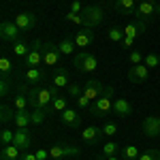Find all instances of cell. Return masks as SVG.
Returning a JSON list of instances; mask_svg holds the SVG:
<instances>
[{"instance_id":"obj_1","label":"cell","mask_w":160,"mask_h":160,"mask_svg":"<svg viewBox=\"0 0 160 160\" xmlns=\"http://www.w3.org/2000/svg\"><path fill=\"white\" fill-rule=\"evenodd\" d=\"M111 98H113V88L107 86L100 98H96V100L90 102L88 113L94 115V118H105V115H109L111 111H113V100H111Z\"/></svg>"},{"instance_id":"obj_2","label":"cell","mask_w":160,"mask_h":160,"mask_svg":"<svg viewBox=\"0 0 160 160\" xmlns=\"http://www.w3.org/2000/svg\"><path fill=\"white\" fill-rule=\"evenodd\" d=\"M53 98H56V96H53V92H51L49 86H32L30 92H28V100H30V107H32V109H37V107L47 109V105H49Z\"/></svg>"},{"instance_id":"obj_3","label":"cell","mask_w":160,"mask_h":160,"mask_svg":"<svg viewBox=\"0 0 160 160\" xmlns=\"http://www.w3.org/2000/svg\"><path fill=\"white\" fill-rule=\"evenodd\" d=\"M73 66H75V71H77V73H94V71L98 68V60H96V56H94V53L81 49L79 53H75Z\"/></svg>"},{"instance_id":"obj_4","label":"cell","mask_w":160,"mask_h":160,"mask_svg":"<svg viewBox=\"0 0 160 160\" xmlns=\"http://www.w3.org/2000/svg\"><path fill=\"white\" fill-rule=\"evenodd\" d=\"M81 17H83V28H98L105 19V13H102V7L88 4L81 11Z\"/></svg>"},{"instance_id":"obj_5","label":"cell","mask_w":160,"mask_h":160,"mask_svg":"<svg viewBox=\"0 0 160 160\" xmlns=\"http://www.w3.org/2000/svg\"><path fill=\"white\" fill-rule=\"evenodd\" d=\"M26 68H37V66H43V41H32L30 43V51L24 58Z\"/></svg>"},{"instance_id":"obj_6","label":"cell","mask_w":160,"mask_h":160,"mask_svg":"<svg viewBox=\"0 0 160 160\" xmlns=\"http://www.w3.org/2000/svg\"><path fill=\"white\" fill-rule=\"evenodd\" d=\"M156 2L158 0H143V2H137V11H135V17L137 22H143L148 24L156 17Z\"/></svg>"},{"instance_id":"obj_7","label":"cell","mask_w":160,"mask_h":160,"mask_svg":"<svg viewBox=\"0 0 160 160\" xmlns=\"http://www.w3.org/2000/svg\"><path fill=\"white\" fill-rule=\"evenodd\" d=\"M60 60H62V53L58 49V45H53L51 41L43 43V64L56 68V66H60Z\"/></svg>"},{"instance_id":"obj_8","label":"cell","mask_w":160,"mask_h":160,"mask_svg":"<svg viewBox=\"0 0 160 160\" xmlns=\"http://www.w3.org/2000/svg\"><path fill=\"white\" fill-rule=\"evenodd\" d=\"M19 34H22V30L17 28L15 22L4 19V22L0 24V38H2L4 43H15V41H19Z\"/></svg>"},{"instance_id":"obj_9","label":"cell","mask_w":160,"mask_h":160,"mask_svg":"<svg viewBox=\"0 0 160 160\" xmlns=\"http://www.w3.org/2000/svg\"><path fill=\"white\" fill-rule=\"evenodd\" d=\"M141 132L148 139H156L160 135V115H148L141 122Z\"/></svg>"},{"instance_id":"obj_10","label":"cell","mask_w":160,"mask_h":160,"mask_svg":"<svg viewBox=\"0 0 160 160\" xmlns=\"http://www.w3.org/2000/svg\"><path fill=\"white\" fill-rule=\"evenodd\" d=\"M105 88H107V86H102L98 79H90V81H86V86H83V92H81V94H83V96L92 102V100H96V98H100V96H102Z\"/></svg>"},{"instance_id":"obj_11","label":"cell","mask_w":160,"mask_h":160,"mask_svg":"<svg viewBox=\"0 0 160 160\" xmlns=\"http://www.w3.org/2000/svg\"><path fill=\"white\" fill-rule=\"evenodd\" d=\"M102 128H98V126H88V128H83L81 130V139H83V143L86 145H98L100 139H102Z\"/></svg>"},{"instance_id":"obj_12","label":"cell","mask_w":160,"mask_h":160,"mask_svg":"<svg viewBox=\"0 0 160 160\" xmlns=\"http://www.w3.org/2000/svg\"><path fill=\"white\" fill-rule=\"evenodd\" d=\"M13 22L17 24V28H19L22 32H26V30H32V28L37 26V15L30 13V11H24V13H17Z\"/></svg>"},{"instance_id":"obj_13","label":"cell","mask_w":160,"mask_h":160,"mask_svg":"<svg viewBox=\"0 0 160 160\" xmlns=\"http://www.w3.org/2000/svg\"><path fill=\"white\" fill-rule=\"evenodd\" d=\"M73 41H75L77 47H90V45L96 41L94 28H81V30H77V34L73 37Z\"/></svg>"},{"instance_id":"obj_14","label":"cell","mask_w":160,"mask_h":160,"mask_svg":"<svg viewBox=\"0 0 160 160\" xmlns=\"http://www.w3.org/2000/svg\"><path fill=\"white\" fill-rule=\"evenodd\" d=\"M148 77H149V68L145 64H132L130 71H128V79L132 83H145Z\"/></svg>"},{"instance_id":"obj_15","label":"cell","mask_w":160,"mask_h":160,"mask_svg":"<svg viewBox=\"0 0 160 160\" xmlns=\"http://www.w3.org/2000/svg\"><path fill=\"white\" fill-rule=\"evenodd\" d=\"M60 122L64 126H68V128H79L81 126V115H79V111L77 109H64L60 113Z\"/></svg>"},{"instance_id":"obj_16","label":"cell","mask_w":160,"mask_h":160,"mask_svg":"<svg viewBox=\"0 0 160 160\" xmlns=\"http://www.w3.org/2000/svg\"><path fill=\"white\" fill-rule=\"evenodd\" d=\"M13 143L22 149V152H28V149H30V143H32V135H30V130H28V128H17V130H15V139H13Z\"/></svg>"},{"instance_id":"obj_17","label":"cell","mask_w":160,"mask_h":160,"mask_svg":"<svg viewBox=\"0 0 160 160\" xmlns=\"http://www.w3.org/2000/svg\"><path fill=\"white\" fill-rule=\"evenodd\" d=\"M45 79H47V71L41 68V66L26 71V81H28V86H41Z\"/></svg>"},{"instance_id":"obj_18","label":"cell","mask_w":160,"mask_h":160,"mask_svg":"<svg viewBox=\"0 0 160 160\" xmlns=\"http://www.w3.org/2000/svg\"><path fill=\"white\" fill-rule=\"evenodd\" d=\"M145 30H148V24H143V22H137V24H128V26H124V37H126V38H132V41H137L139 37H143V34H145Z\"/></svg>"},{"instance_id":"obj_19","label":"cell","mask_w":160,"mask_h":160,"mask_svg":"<svg viewBox=\"0 0 160 160\" xmlns=\"http://www.w3.org/2000/svg\"><path fill=\"white\" fill-rule=\"evenodd\" d=\"M51 83L58 86L60 90L62 88H68L71 86V83H68V71H66L64 66H56L53 73H51Z\"/></svg>"},{"instance_id":"obj_20","label":"cell","mask_w":160,"mask_h":160,"mask_svg":"<svg viewBox=\"0 0 160 160\" xmlns=\"http://www.w3.org/2000/svg\"><path fill=\"white\" fill-rule=\"evenodd\" d=\"M28 105H30V100H28V94H26V86H19L17 94L13 96V107H15V111H24L28 109Z\"/></svg>"},{"instance_id":"obj_21","label":"cell","mask_w":160,"mask_h":160,"mask_svg":"<svg viewBox=\"0 0 160 160\" xmlns=\"http://www.w3.org/2000/svg\"><path fill=\"white\" fill-rule=\"evenodd\" d=\"M22 154H24V152L17 148L15 143H11V145H2V149H0V160H19Z\"/></svg>"},{"instance_id":"obj_22","label":"cell","mask_w":160,"mask_h":160,"mask_svg":"<svg viewBox=\"0 0 160 160\" xmlns=\"http://www.w3.org/2000/svg\"><path fill=\"white\" fill-rule=\"evenodd\" d=\"M113 113L120 118H128V115H132V105L126 98H118L113 102Z\"/></svg>"},{"instance_id":"obj_23","label":"cell","mask_w":160,"mask_h":160,"mask_svg":"<svg viewBox=\"0 0 160 160\" xmlns=\"http://www.w3.org/2000/svg\"><path fill=\"white\" fill-rule=\"evenodd\" d=\"M115 11L122 15H135L137 0H115Z\"/></svg>"},{"instance_id":"obj_24","label":"cell","mask_w":160,"mask_h":160,"mask_svg":"<svg viewBox=\"0 0 160 160\" xmlns=\"http://www.w3.org/2000/svg\"><path fill=\"white\" fill-rule=\"evenodd\" d=\"M13 124H15L17 128H28V126L32 124V118H30V113H28V109H24V111H15V118H13Z\"/></svg>"},{"instance_id":"obj_25","label":"cell","mask_w":160,"mask_h":160,"mask_svg":"<svg viewBox=\"0 0 160 160\" xmlns=\"http://www.w3.org/2000/svg\"><path fill=\"white\" fill-rule=\"evenodd\" d=\"M64 109H68V98H64L62 94H60V96H56V98L51 100V105L47 107V111H49V113H51V111H58V113H62Z\"/></svg>"},{"instance_id":"obj_26","label":"cell","mask_w":160,"mask_h":160,"mask_svg":"<svg viewBox=\"0 0 160 160\" xmlns=\"http://www.w3.org/2000/svg\"><path fill=\"white\" fill-rule=\"evenodd\" d=\"M28 51H30V45H28L26 41L19 38V41H15V43H13V56H17V58H22V60H24L26 56H28Z\"/></svg>"},{"instance_id":"obj_27","label":"cell","mask_w":160,"mask_h":160,"mask_svg":"<svg viewBox=\"0 0 160 160\" xmlns=\"http://www.w3.org/2000/svg\"><path fill=\"white\" fill-rule=\"evenodd\" d=\"M75 47H77L75 41H73V38H68V37H64L60 43H58V49H60L62 56H71V53L75 51Z\"/></svg>"},{"instance_id":"obj_28","label":"cell","mask_w":160,"mask_h":160,"mask_svg":"<svg viewBox=\"0 0 160 160\" xmlns=\"http://www.w3.org/2000/svg\"><path fill=\"white\" fill-rule=\"evenodd\" d=\"M47 113H49V111H47V109H43V107H37V109H32V111H30V118H32V124H34V126H41V124L45 122Z\"/></svg>"},{"instance_id":"obj_29","label":"cell","mask_w":160,"mask_h":160,"mask_svg":"<svg viewBox=\"0 0 160 160\" xmlns=\"http://www.w3.org/2000/svg\"><path fill=\"white\" fill-rule=\"evenodd\" d=\"M0 73H2V77H11L13 73V62L9 56H2L0 58Z\"/></svg>"},{"instance_id":"obj_30","label":"cell","mask_w":160,"mask_h":160,"mask_svg":"<svg viewBox=\"0 0 160 160\" xmlns=\"http://www.w3.org/2000/svg\"><path fill=\"white\" fill-rule=\"evenodd\" d=\"M107 37H109V41H113V43H122V41H124V28L113 26V28H109Z\"/></svg>"},{"instance_id":"obj_31","label":"cell","mask_w":160,"mask_h":160,"mask_svg":"<svg viewBox=\"0 0 160 160\" xmlns=\"http://www.w3.org/2000/svg\"><path fill=\"white\" fill-rule=\"evenodd\" d=\"M120 149H122V148H120V145H118L115 141H109V143H105V145H102V149H100V154L109 158V156H115V154H118Z\"/></svg>"},{"instance_id":"obj_32","label":"cell","mask_w":160,"mask_h":160,"mask_svg":"<svg viewBox=\"0 0 160 160\" xmlns=\"http://www.w3.org/2000/svg\"><path fill=\"white\" fill-rule=\"evenodd\" d=\"M122 156L126 160H139L141 152H139V148H135V145H126V148H122Z\"/></svg>"},{"instance_id":"obj_33","label":"cell","mask_w":160,"mask_h":160,"mask_svg":"<svg viewBox=\"0 0 160 160\" xmlns=\"http://www.w3.org/2000/svg\"><path fill=\"white\" fill-rule=\"evenodd\" d=\"M0 122L2 124H9V122H13V118H15V111L9 107V105H2V109H0Z\"/></svg>"},{"instance_id":"obj_34","label":"cell","mask_w":160,"mask_h":160,"mask_svg":"<svg viewBox=\"0 0 160 160\" xmlns=\"http://www.w3.org/2000/svg\"><path fill=\"white\" fill-rule=\"evenodd\" d=\"M13 139H15V132L9 130V128H2V132H0V143H2V145H11Z\"/></svg>"},{"instance_id":"obj_35","label":"cell","mask_w":160,"mask_h":160,"mask_svg":"<svg viewBox=\"0 0 160 160\" xmlns=\"http://www.w3.org/2000/svg\"><path fill=\"white\" fill-rule=\"evenodd\" d=\"M139 160H160V149H145L141 152Z\"/></svg>"},{"instance_id":"obj_36","label":"cell","mask_w":160,"mask_h":160,"mask_svg":"<svg viewBox=\"0 0 160 160\" xmlns=\"http://www.w3.org/2000/svg\"><path fill=\"white\" fill-rule=\"evenodd\" d=\"M81 92H83L81 83H71V86L66 88V94H68L71 98H79V96H81Z\"/></svg>"},{"instance_id":"obj_37","label":"cell","mask_w":160,"mask_h":160,"mask_svg":"<svg viewBox=\"0 0 160 160\" xmlns=\"http://www.w3.org/2000/svg\"><path fill=\"white\" fill-rule=\"evenodd\" d=\"M115 132H118V124L115 122H105L102 124V135L105 137H115Z\"/></svg>"},{"instance_id":"obj_38","label":"cell","mask_w":160,"mask_h":160,"mask_svg":"<svg viewBox=\"0 0 160 160\" xmlns=\"http://www.w3.org/2000/svg\"><path fill=\"white\" fill-rule=\"evenodd\" d=\"M11 92V77H2L0 79V96H9Z\"/></svg>"},{"instance_id":"obj_39","label":"cell","mask_w":160,"mask_h":160,"mask_svg":"<svg viewBox=\"0 0 160 160\" xmlns=\"http://www.w3.org/2000/svg\"><path fill=\"white\" fill-rule=\"evenodd\" d=\"M49 156L53 160H62L64 158V145H53V148L49 149Z\"/></svg>"},{"instance_id":"obj_40","label":"cell","mask_w":160,"mask_h":160,"mask_svg":"<svg viewBox=\"0 0 160 160\" xmlns=\"http://www.w3.org/2000/svg\"><path fill=\"white\" fill-rule=\"evenodd\" d=\"M64 19L66 22H73V24H79V26H83V17L79 15V13H64Z\"/></svg>"},{"instance_id":"obj_41","label":"cell","mask_w":160,"mask_h":160,"mask_svg":"<svg viewBox=\"0 0 160 160\" xmlns=\"http://www.w3.org/2000/svg\"><path fill=\"white\" fill-rule=\"evenodd\" d=\"M128 60H130V64H141V62L145 60V56H143L139 49H132V51H130V56H128Z\"/></svg>"},{"instance_id":"obj_42","label":"cell","mask_w":160,"mask_h":160,"mask_svg":"<svg viewBox=\"0 0 160 160\" xmlns=\"http://www.w3.org/2000/svg\"><path fill=\"white\" fill-rule=\"evenodd\" d=\"M158 64H160V58L156 53H148V56H145V66H148V68H156Z\"/></svg>"},{"instance_id":"obj_43","label":"cell","mask_w":160,"mask_h":160,"mask_svg":"<svg viewBox=\"0 0 160 160\" xmlns=\"http://www.w3.org/2000/svg\"><path fill=\"white\" fill-rule=\"evenodd\" d=\"M79 152H81V149L77 148V145H64V158H68V156H79Z\"/></svg>"},{"instance_id":"obj_44","label":"cell","mask_w":160,"mask_h":160,"mask_svg":"<svg viewBox=\"0 0 160 160\" xmlns=\"http://www.w3.org/2000/svg\"><path fill=\"white\" fill-rule=\"evenodd\" d=\"M81 11H83L81 0H73V2H71V13H79V15H81Z\"/></svg>"},{"instance_id":"obj_45","label":"cell","mask_w":160,"mask_h":160,"mask_svg":"<svg viewBox=\"0 0 160 160\" xmlns=\"http://www.w3.org/2000/svg\"><path fill=\"white\" fill-rule=\"evenodd\" d=\"M19 160H38V158H37V154H34V152H30V149H28V152L22 154V158H19Z\"/></svg>"},{"instance_id":"obj_46","label":"cell","mask_w":160,"mask_h":160,"mask_svg":"<svg viewBox=\"0 0 160 160\" xmlns=\"http://www.w3.org/2000/svg\"><path fill=\"white\" fill-rule=\"evenodd\" d=\"M34 154H37L38 160H47V149H37Z\"/></svg>"},{"instance_id":"obj_47","label":"cell","mask_w":160,"mask_h":160,"mask_svg":"<svg viewBox=\"0 0 160 160\" xmlns=\"http://www.w3.org/2000/svg\"><path fill=\"white\" fill-rule=\"evenodd\" d=\"M96 160H120V158H118V156H109V158H107V156H102V154L98 152V156H96Z\"/></svg>"},{"instance_id":"obj_48","label":"cell","mask_w":160,"mask_h":160,"mask_svg":"<svg viewBox=\"0 0 160 160\" xmlns=\"http://www.w3.org/2000/svg\"><path fill=\"white\" fill-rule=\"evenodd\" d=\"M156 17H160V2H156Z\"/></svg>"},{"instance_id":"obj_49","label":"cell","mask_w":160,"mask_h":160,"mask_svg":"<svg viewBox=\"0 0 160 160\" xmlns=\"http://www.w3.org/2000/svg\"><path fill=\"white\" fill-rule=\"evenodd\" d=\"M64 160H66V158H64Z\"/></svg>"}]
</instances>
